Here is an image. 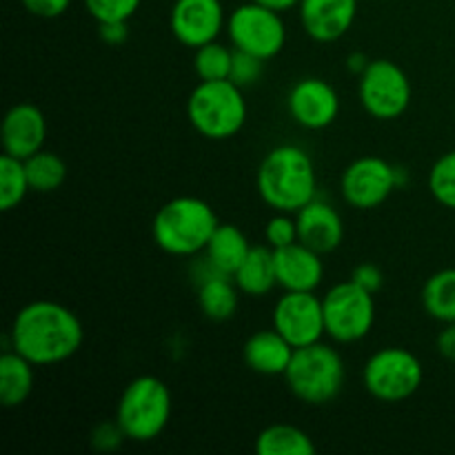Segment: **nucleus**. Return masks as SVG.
Returning a JSON list of instances; mask_svg holds the SVG:
<instances>
[{
    "label": "nucleus",
    "instance_id": "obj_1",
    "mask_svg": "<svg viewBox=\"0 0 455 455\" xmlns=\"http://www.w3.org/2000/svg\"><path fill=\"white\" fill-rule=\"evenodd\" d=\"M84 340V329L69 307L53 300H34L22 307L9 329V349L36 367H53L74 358Z\"/></svg>",
    "mask_w": 455,
    "mask_h": 455
},
{
    "label": "nucleus",
    "instance_id": "obj_2",
    "mask_svg": "<svg viewBox=\"0 0 455 455\" xmlns=\"http://www.w3.org/2000/svg\"><path fill=\"white\" fill-rule=\"evenodd\" d=\"M256 189L274 212L298 213L318 196L314 160L298 145L274 147L258 164Z\"/></svg>",
    "mask_w": 455,
    "mask_h": 455
},
{
    "label": "nucleus",
    "instance_id": "obj_3",
    "mask_svg": "<svg viewBox=\"0 0 455 455\" xmlns=\"http://www.w3.org/2000/svg\"><path fill=\"white\" fill-rule=\"evenodd\" d=\"M218 225L220 220L207 200L178 196L156 212L151 235L160 251L178 258H194L204 253Z\"/></svg>",
    "mask_w": 455,
    "mask_h": 455
},
{
    "label": "nucleus",
    "instance_id": "obj_4",
    "mask_svg": "<svg viewBox=\"0 0 455 455\" xmlns=\"http://www.w3.org/2000/svg\"><path fill=\"white\" fill-rule=\"evenodd\" d=\"M249 107L244 89L225 80H200L187 98V120L207 140H229L243 132Z\"/></svg>",
    "mask_w": 455,
    "mask_h": 455
},
{
    "label": "nucleus",
    "instance_id": "obj_5",
    "mask_svg": "<svg viewBox=\"0 0 455 455\" xmlns=\"http://www.w3.org/2000/svg\"><path fill=\"white\" fill-rule=\"evenodd\" d=\"M347 369L340 351L327 342H314L293 351L284 380L293 398L309 407L333 403L345 387Z\"/></svg>",
    "mask_w": 455,
    "mask_h": 455
},
{
    "label": "nucleus",
    "instance_id": "obj_6",
    "mask_svg": "<svg viewBox=\"0 0 455 455\" xmlns=\"http://www.w3.org/2000/svg\"><path fill=\"white\" fill-rule=\"evenodd\" d=\"M116 420L132 443L160 438L172 420V391L158 376H138L124 387Z\"/></svg>",
    "mask_w": 455,
    "mask_h": 455
},
{
    "label": "nucleus",
    "instance_id": "obj_7",
    "mask_svg": "<svg viewBox=\"0 0 455 455\" xmlns=\"http://www.w3.org/2000/svg\"><path fill=\"white\" fill-rule=\"evenodd\" d=\"M425 380V367L404 347H382L363 367V385L378 403L398 404L416 395Z\"/></svg>",
    "mask_w": 455,
    "mask_h": 455
},
{
    "label": "nucleus",
    "instance_id": "obj_8",
    "mask_svg": "<svg viewBox=\"0 0 455 455\" xmlns=\"http://www.w3.org/2000/svg\"><path fill=\"white\" fill-rule=\"evenodd\" d=\"M324 329L338 345H354L364 340L376 324V300L373 293L345 280L329 289L323 296Z\"/></svg>",
    "mask_w": 455,
    "mask_h": 455
},
{
    "label": "nucleus",
    "instance_id": "obj_9",
    "mask_svg": "<svg viewBox=\"0 0 455 455\" xmlns=\"http://www.w3.org/2000/svg\"><path fill=\"white\" fill-rule=\"evenodd\" d=\"M227 36H229L231 47L238 52L271 60L287 44V25L283 20V13L251 0V3L238 4L229 13Z\"/></svg>",
    "mask_w": 455,
    "mask_h": 455
},
{
    "label": "nucleus",
    "instance_id": "obj_10",
    "mask_svg": "<svg viewBox=\"0 0 455 455\" xmlns=\"http://www.w3.org/2000/svg\"><path fill=\"white\" fill-rule=\"evenodd\" d=\"M411 80L398 62L378 58L358 76V98L371 118L395 120L411 105Z\"/></svg>",
    "mask_w": 455,
    "mask_h": 455
},
{
    "label": "nucleus",
    "instance_id": "obj_11",
    "mask_svg": "<svg viewBox=\"0 0 455 455\" xmlns=\"http://www.w3.org/2000/svg\"><path fill=\"white\" fill-rule=\"evenodd\" d=\"M407 182V172L380 156H363L345 167L340 176V194L349 207L371 212L385 204L395 189Z\"/></svg>",
    "mask_w": 455,
    "mask_h": 455
},
{
    "label": "nucleus",
    "instance_id": "obj_12",
    "mask_svg": "<svg viewBox=\"0 0 455 455\" xmlns=\"http://www.w3.org/2000/svg\"><path fill=\"white\" fill-rule=\"evenodd\" d=\"M274 329L293 347H309L327 336L323 298L315 291H284L274 305Z\"/></svg>",
    "mask_w": 455,
    "mask_h": 455
},
{
    "label": "nucleus",
    "instance_id": "obj_13",
    "mask_svg": "<svg viewBox=\"0 0 455 455\" xmlns=\"http://www.w3.org/2000/svg\"><path fill=\"white\" fill-rule=\"evenodd\" d=\"M227 18L222 0H176L169 12V29L178 43L198 49L220 38Z\"/></svg>",
    "mask_w": 455,
    "mask_h": 455
},
{
    "label": "nucleus",
    "instance_id": "obj_14",
    "mask_svg": "<svg viewBox=\"0 0 455 455\" xmlns=\"http://www.w3.org/2000/svg\"><path fill=\"white\" fill-rule=\"evenodd\" d=\"M287 111L293 123L309 132L331 127L340 114V96L324 78H302L287 96Z\"/></svg>",
    "mask_w": 455,
    "mask_h": 455
},
{
    "label": "nucleus",
    "instance_id": "obj_15",
    "mask_svg": "<svg viewBox=\"0 0 455 455\" xmlns=\"http://www.w3.org/2000/svg\"><path fill=\"white\" fill-rule=\"evenodd\" d=\"M47 140V118L34 102H18L4 114L0 142L4 154L27 160L44 149Z\"/></svg>",
    "mask_w": 455,
    "mask_h": 455
},
{
    "label": "nucleus",
    "instance_id": "obj_16",
    "mask_svg": "<svg viewBox=\"0 0 455 455\" xmlns=\"http://www.w3.org/2000/svg\"><path fill=\"white\" fill-rule=\"evenodd\" d=\"M298 16L311 40L336 43L354 27L358 0H300Z\"/></svg>",
    "mask_w": 455,
    "mask_h": 455
},
{
    "label": "nucleus",
    "instance_id": "obj_17",
    "mask_svg": "<svg viewBox=\"0 0 455 455\" xmlns=\"http://www.w3.org/2000/svg\"><path fill=\"white\" fill-rule=\"evenodd\" d=\"M298 240L318 253H333L345 240V222L338 209L315 196L296 213Z\"/></svg>",
    "mask_w": 455,
    "mask_h": 455
},
{
    "label": "nucleus",
    "instance_id": "obj_18",
    "mask_svg": "<svg viewBox=\"0 0 455 455\" xmlns=\"http://www.w3.org/2000/svg\"><path fill=\"white\" fill-rule=\"evenodd\" d=\"M194 278L198 283L196 298H198V307L204 318L213 323H225L234 318L240 302V289L234 275L220 274L213 269L207 258H203L198 267H194Z\"/></svg>",
    "mask_w": 455,
    "mask_h": 455
},
{
    "label": "nucleus",
    "instance_id": "obj_19",
    "mask_svg": "<svg viewBox=\"0 0 455 455\" xmlns=\"http://www.w3.org/2000/svg\"><path fill=\"white\" fill-rule=\"evenodd\" d=\"M275 274L278 287L284 291H315L324 280L323 253L307 247L300 240L289 247L275 249Z\"/></svg>",
    "mask_w": 455,
    "mask_h": 455
},
{
    "label": "nucleus",
    "instance_id": "obj_20",
    "mask_svg": "<svg viewBox=\"0 0 455 455\" xmlns=\"http://www.w3.org/2000/svg\"><path fill=\"white\" fill-rule=\"evenodd\" d=\"M293 347L275 329H262L247 338L243 347V360L253 373L260 376H284L291 364Z\"/></svg>",
    "mask_w": 455,
    "mask_h": 455
},
{
    "label": "nucleus",
    "instance_id": "obj_21",
    "mask_svg": "<svg viewBox=\"0 0 455 455\" xmlns=\"http://www.w3.org/2000/svg\"><path fill=\"white\" fill-rule=\"evenodd\" d=\"M36 364L13 349L0 355V400L3 407L16 409L29 400L36 387Z\"/></svg>",
    "mask_w": 455,
    "mask_h": 455
},
{
    "label": "nucleus",
    "instance_id": "obj_22",
    "mask_svg": "<svg viewBox=\"0 0 455 455\" xmlns=\"http://www.w3.org/2000/svg\"><path fill=\"white\" fill-rule=\"evenodd\" d=\"M240 293L249 298H262L278 287V274H275L274 249L269 244H256L249 251L247 260L240 265L234 274Z\"/></svg>",
    "mask_w": 455,
    "mask_h": 455
},
{
    "label": "nucleus",
    "instance_id": "obj_23",
    "mask_svg": "<svg viewBox=\"0 0 455 455\" xmlns=\"http://www.w3.org/2000/svg\"><path fill=\"white\" fill-rule=\"evenodd\" d=\"M249 251H251V244H249L243 229L235 225L220 222L218 229L213 231L207 249H204V258H207V260L212 262L213 269H218L220 274L234 275L235 271L240 269V265L247 260Z\"/></svg>",
    "mask_w": 455,
    "mask_h": 455
},
{
    "label": "nucleus",
    "instance_id": "obj_24",
    "mask_svg": "<svg viewBox=\"0 0 455 455\" xmlns=\"http://www.w3.org/2000/svg\"><path fill=\"white\" fill-rule=\"evenodd\" d=\"M258 455H314L315 443L307 431L293 425H269L256 438Z\"/></svg>",
    "mask_w": 455,
    "mask_h": 455
},
{
    "label": "nucleus",
    "instance_id": "obj_25",
    "mask_svg": "<svg viewBox=\"0 0 455 455\" xmlns=\"http://www.w3.org/2000/svg\"><path fill=\"white\" fill-rule=\"evenodd\" d=\"M422 307L438 323H455V267H447L427 278L422 287Z\"/></svg>",
    "mask_w": 455,
    "mask_h": 455
},
{
    "label": "nucleus",
    "instance_id": "obj_26",
    "mask_svg": "<svg viewBox=\"0 0 455 455\" xmlns=\"http://www.w3.org/2000/svg\"><path fill=\"white\" fill-rule=\"evenodd\" d=\"M25 169L31 191L36 194H52V191L60 189L67 178L65 160L47 149H40L38 154L29 156L25 160Z\"/></svg>",
    "mask_w": 455,
    "mask_h": 455
},
{
    "label": "nucleus",
    "instance_id": "obj_27",
    "mask_svg": "<svg viewBox=\"0 0 455 455\" xmlns=\"http://www.w3.org/2000/svg\"><path fill=\"white\" fill-rule=\"evenodd\" d=\"M29 191L31 187L29 178H27L25 160L3 154V158H0V209L13 212L16 207H20Z\"/></svg>",
    "mask_w": 455,
    "mask_h": 455
},
{
    "label": "nucleus",
    "instance_id": "obj_28",
    "mask_svg": "<svg viewBox=\"0 0 455 455\" xmlns=\"http://www.w3.org/2000/svg\"><path fill=\"white\" fill-rule=\"evenodd\" d=\"M194 71L200 80H225L229 78L234 65L235 49L218 40L194 49Z\"/></svg>",
    "mask_w": 455,
    "mask_h": 455
},
{
    "label": "nucleus",
    "instance_id": "obj_29",
    "mask_svg": "<svg viewBox=\"0 0 455 455\" xmlns=\"http://www.w3.org/2000/svg\"><path fill=\"white\" fill-rule=\"evenodd\" d=\"M427 185L435 203L455 212V149L435 160Z\"/></svg>",
    "mask_w": 455,
    "mask_h": 455
},
{
    "label": "nucleus",
    "instance_id": "obj_30",
    "mask_svg": "<svg viewBox=\"0 0 455 455\" xmlns=\"http://www.w3.org/2000/svg\"><path fill=\"white\" fill-rule=\"evenodd\" d=\"M140 4L142 0H84V9L98 25L114 20L129 22V18L140 9Z\"/></svg>",
    "mask_w": 455,
    "mask_h": 455
},
{
    "label": "nucleus",
    "instance_id": "obj_31",
    "mask_svg": "<svg viewBox=\"0 0 455 455\" xmlns=\"http://www.w3.org/2000/svg\"><path fill=\"white\" fill-rule=\"evenodd\" d=\"M265 240L271 249H283L298 243V222L291 213L275 212L265 225Z\"/></svg>",
    "mask_w": 455,
    "mask_h": 455
},
{
    "label": "nucleus",
    "instance_id": "obj_32",
    "mask_svg": "<svg viewBox=\"0 0 455 455\" xmlns=\"http://www.w3.org/2000/svg\"><path fill=\"white\" fill-rule=\"evenodd\" d=\"M265 62L267 60H262V58L251 56V53L238 52V49H235L229 80L243 89L253 87V84L262 78V74H265Z\"/></svg>",
    "mask_w": 455,
    "mask_h": 455
},
{
    "label": "nucleus",
    "instance_id": "obj_33",
    "mask_svg": "<svg viewBox=\"0 0 455 455\" xmlns=\"http://www.w3.org/2000/svg\"><path fill=\"white\" fill-rule=\"evenodd\" d=\"M127 440L124 435L123 427L118 425V420H109V422H100L96 429L92 431V447L100 453H111L116 449H120V444Z\"/></svg>",
    "mask_w": 455,
    "mask_h": 455
},
{
    "label": "nucleus",
    "instance_id": "obj_34",
    "mask_svg": "<svg viewBox=\"0 0 455 455\" xmlns=\"http://www.w3.org/2000/svg\"><path fill=\"white\" fill-rule=\"evenodd\" d=\"M22 7L36 18H60L71 7V0H20Z\"/></svg>",
    "mask_w": 455,
    "mask_h": 455
},
{
    "label": "nucleus",
    "instance_id": "obj_35",
    "mask_svg": "<svg viewBox=\"0 0 455 455\" xmlns=\"http://www.w3.org/2000/svg\"><path fill=\"white\" fill-rule=\"evenodd\" d=\"M351 280H354L355 284H360L363 289H367L369 293H373V296H376L382 289V284H385V275H382V271L378 269L376 265H371V262H363V265L355 267L354 274H351Z\"/></svg>",
    "mask_w": 455,
    "mask_h": 455
},
{
    "label": "nucleus",
    "instance_id": "obj_36",
    "mask_svg": "<svg viewBox=\"0 0 455 455\" xmlns=\"http://www.w3.org/2000/svg\"><path fill=\"white\" fill-rule=\"evenodd\" d=\"M98 36H100L102 43L111 44V47H118L127 40L129 27L124 20H114V22H100L98 25Z\"/></svg>",
    "mask_w": 455,
    "mask_h": 455
},
{
    "label": "nucleus",
    "instance_id": "obj_37",
    "mask_svg": "<svg viewBox=\"0 0 455 455\" xmlns=\"http://www.w3.org/2000/svg\"><path fill=\"white\" fill-rule=\"evenodd\" d=\"M435 349L443 358L455 363V323H447L435 338Z\"/></svg>",
    "mask_w": 455,
    "mask_h": 455
},
{
    "label": "nucleus",
    "instance_id": "obj_38",
    "mask_svg": "<svg viewBox=\"0 0 455 455\" xmlns=\"http://www.w3.org/2000/svg\"><path fill=\"white\" fill-rule=\"evenodd\" d=\"M369 58L364 56V53H360V52H355V53H349V56H347V69L351 71V74H363L364 69H367L369 67Z\"/></svg>",
    "mask_w": 455,
    "mask_h": 455
},
{
    "label": "nucleus",
    "instance_id": "obj_39",
    "mask_svg": "<svg viewBox=\"0 0 455 455\" xmlns=\"http://www.w3.org/2000/svg\"><path fill=\"white\" fill-rule=\"evenodd\" d=\"M256 3L265 4V7L274 9V12H289V9H296L300 4V0H256Z\"/></svg>",
    "mask_w": 455,
    "mask_h": 455
}]
</instances>
